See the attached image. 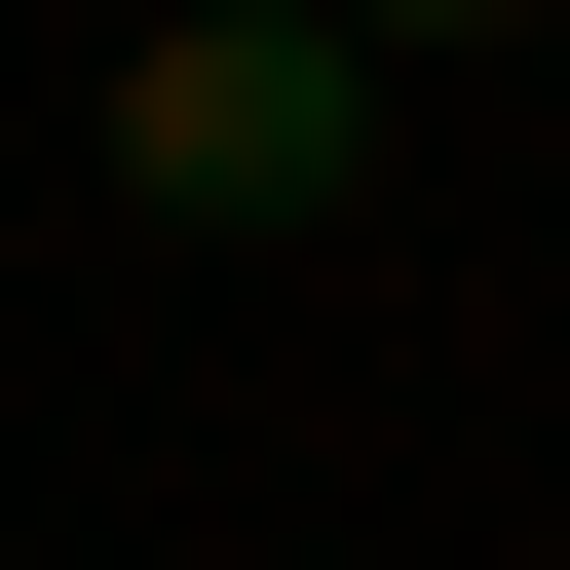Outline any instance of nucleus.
<instances>
[{"instance_id": "obj_3", "label": "nucleus", "mask_w": 570, "mask_h": 570, "mask_svg": "<svg viewBox=\"0 0 570 570\" xmlns=\"http://www.w3.org/2000/svg\"><path fill=\"white\" fill-rule=\"evenodd\" d=\"M532 77H570V0H532Z\"/></svg>"}, {"instance_id": "obj_1", "label": "nucleus", "mask_w": 570, "mask_h": 570, "mask_svg": "<svg viewBox=\"0 0 570 570\" xmlns=\"http://www.w3.org/2000/svg\"><path fill=\"white\" fill-rule=\"evenodd\" d=\"M381 190V39L343 0H115V228H343Z\"/></svg>"}, {"instance_id": "obj_2", "label": "nucleus", "mask_w": 570, "mask_h": 570, "mask_svg": "<svg viewBox=\"0 0 570 570\" xmlns=\"http://www.w3.org/2000/svg\"><path fill=\"white\" fill-rule=\"evenodd\" d=\"M343 39H532V0H343Z\"/></svg>"}]
</instances>
